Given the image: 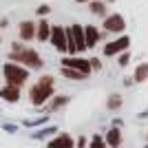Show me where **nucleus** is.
<instances>
[{
	"label": "nucleus",
	"instance_id": "nucleus-1",
	"mask_svg": "<svg viewBox=\"0 0 148 148\" xmlns=\"http://www.w3.org/2000/svg\"><path fill=\"white\" fill-rule=\"evenodd\" d=\"M9 62H18V64H22V66H27L29 71H31V69L40 71V69L44 66V60L40 58V53H38L36 49L25 47V44H22V40H16V42L11 44Z\"/></svg>",
	"mask_w": 148,
	"mask_h": 148
},
{
	"label": "nucleus",
	"instance_id": "nucleus-2",
	"mask_svg": "<svg viewBox=\"0 0 148 148\" xmlns=\"http://www.w3.org/2000/svg\"><path fill=\"white\" fill-rule=\"evenodd\" d=\"M53 95H56V77L53 75H42L29 91V99H31L33 106L47 104Z\"/></svg>",
	"mask_w": 148,
	"mask_h": 148
},
{
	"label": "nucleus",
	"instance_id": "nucleus-3",
	"mask_svg": "<svg viewBox=\"0 0 148 148\" xmlns=\"http://www.w3.org/2000/svg\"><path fill=\"white\" fill-rule=\"evenodd\" d=\"M2 75H5L7 84H13V86H25L27 80H29V69L18 64V62H5L2 66Z\"/></svg>",
	"mask_w": 148,
	"mask_h": 148
},
{
	"label": "nucleus",
	"instance_id": "nucleus-4",
	"mask_svg": "<svg viewBox=\"0 0 148 148\" xmlns=\"http://www.w3.org/2000/svg\"><path fill=\"white\" fill-rule=\"evenodd\" d=\"M102 31L104 33H113V36H119L126 31V18L122 13H106L102 18Z\"/></svg>",
	"mask_w": 148,
	"mask_h": 148
},
{
	"label": "nucleus",
	"instance_id": "nucleus-5",
	"mask_svg": "<svg viewBox=\"0 0 148 148\" xmlns=\"http://www.w3.org/2000/svg\"><path fill=\"white\" fill-rule=\"evenodd\" d=\"M128 47H130V38L124 33V36H117L115 40H108V42L104 44L102 56L104 58H115L117 53H122V51H128Z\"/></svg>",
	"mask_w": 148,
	"mask_h": 148
},
{
	"label": "nucleus",
	"instance_id": "nucleus-6",
	"mask_svg": "<svg viewBox=\"0 0 148 148\" xmlns=\"http://www.w3.org/2000/svg\"><path fill=\"white\" fill-rule=\"evenodd\" d=\"M49 42L53 44V49H56L58 53H66V29L62 25H51Z\"/></svg>",
	"mask_w": 148,
	"mask_h": 148
},
{
	"label": "nucleus",
	"instance_id": "nucleus-7",
	"mask_svg": "<svg viewBox=\"0 0 148 148\" xmlns=\"http://www.w3.org/2000/svg\"><path fill=\"white\" fill-rule=\"evenodd\" d=\"M62 66H69V69H75L84 75H91V62L86 58H80V56H64L62 58Z\"/></svg>",
	"mask_w": 148,
	"mask_h": 148
},
{
	"label": "nucleus",
	"instance_id": "nucleus-8",
	"mask_svg": "<svg viewBox=\"0 0 148 148\" xmlns=\"http://www.w3.org/2000/svg\"><path fill=\"white\" fill-rule=\"evenodd\" d=\"M99 40H106L104 31L97 29L95 25H86L84 27V42H86V49H95Z\"/></svg>",
	"mask_w": 148,
	"mask_h": 148
},
{
	"label": "nucleus",
	"instance_id": "nucleus-9",
	"mask_svg": "<svg viewBox=\"0 0 148 148\" xmlns=\"http://www.w3.org/2000/svg\"><path fill=\"white\" fill-rule=\"evenodd\" d=\"M18 38L22 42L36 40V20H22L18 25Z\"/></svg>",
	"mask_w": 148,
	"mask_h": 148
},
{
	"label": "nucleus",
	"instance_id": "nucleus-10",
	"mask_svg": "<svg viewBox=\"0 0 148 148\" xmlns=\"http://www.w3.org/2000/svg\"><path fill=\"white\" fill-rule=\"evenodd\" d=\"M69 33H71V38H73L75 42V49H77V53H82V51H86V42H84V27L77 25V22H73L71 27H66Z\"/></svg>",
	"mask_w": 148,
	"mask_h": 148
},
{
	"label": "nucleus",
	"instance_id": "nucleus-11",
	"mask_svg": "<svg viewBox=\"0 0 148 148\" xmlns=\"http://www.w3.org/2000/svg\"><path fill=\"white\" fill-rule=\"evenodd\" d=\"M49 36H51V22L47 18H40L36 22V40L38 42H49Z\"/></svg>",
	"mask_w": 148,
	"mask_h": 148
},
{
	"label": "nucleus",
	"instance_id": "nucleus-12",
	"mask_svg": "<svg viewBox=\"0 0 148 148\" xmlns=\"http://www.w3.org/2000/svg\"><path fill=\"white\" fill-rule=\"evenodd\" d=\"M47 148H75V139L66 133H60L47 144Z\"/></svg>",
	"mask_w": 148,
	"mask_h": 148
},
{
	"label": "nucleus",
	"instance_id": "nucleus-13",
	"mask_svg": "<svg viewBox=\"0 0 148 148\" xmlns=\"http://www.w3.org/2000/svg\"><path fill=\"white\" fill-rule=\"evenodd\" d=\"M0 97L5 99V102H11V104H16V102L20 99V86L5 84V86L0 88Z\"/></svg>",
	"mask_w": 148,
	"mask_h": 148
},
{
	"label": "nucleus",
	"instance_id": "nucleus-14",
	"mask_svg": "<svg viewBox=\"0 0 148 148\" xmlns=\"http://www.w3.org/2000/svg\"><path fill=\"white\" fill-rule=\"evenodd\" d=\"M104 142H106V146H111V148H115V146L122 144V130H119V126H113L111 130H106Z\"/></svg>",
	"mask_w": 148,
	"mask_h": 148
},
{
	"label": "nucleus",
	"instance_id": "nucleus-15",
	"mask_svg": "<svg viewBox=\"0 0 148 148\" xmlns=\"http://www.w3.org/2000/svg\"><path fill=\"white\" fill-rule=\"evenodd\" d=\"M69 102H71V97H69V95H53V97L49 99L47 111H49V113H56V111H60L62 106H66Z\"/></svg>",
	"mask_w": 148,
	"mask_h": 148
},
{
	"label": "nucleus",
	"instance_id": "nucleus-16",
	"mask_svg": "<svg viewBox=\"0 0 148 148\" xmlns=\"http://www.w3.org/2000/svg\"><path fill=\"white\" fill-rule=\"evenodd\" d=\"M60 75H62V77H66V80H73V82H82V80H86V77H88V75L80 73V71H75V69H69V66H62Z\"/></svg>",
	"mask_w": 148,
	"mask_h": 148
},
{
	"label": "nucleus",
	"instance_id": "nucleus-17",
	"mask_svg": "<svg viewBox=\"0 0 148 148\" xmlns=\"http://www.w3.org/2000/svg\"><path fill=\"white\" fill-rule=\"evenodd\" d=\"M88 11L95 13V16H99V18H104L106 13V2L104 0H88Z\"/></svg>",
	"mask_w": 148,
	"mask_h": 148
},
{
	"label": "nucleus",
	"instance_id": "nucleus-18",
	"mask_svg": "<svg viewBox=\"0 0 148 148\" xmlns=\"http://www.w3.org/2000/svg\"><path fill=\"white\" fill-rule=\"evenodd\" d=\"M148 80V62H139L133 73V82H146Z\"/></svg>",
	"mask_w": 148,
	"mask_h": 148
},
{
	"label": "nucleus",
	"instance_id": "nucleus-19",
	"mask_svg": "<svg viewBox=\"0 0 148 148\" xmlns=\"http://www.w3.org/2000/svg\"><path fill=\"white\" fill-rule=\"evenodd\" d=\"M122 95H111L108 97V102H106V108H111V111H117L119 106H122Z\"/></svg>",
	"mask_w": 148,
	"mask_h": 148
},
{
	"label": "nucleus",
	"instance_id": "nucleus-20",
	"mask_svg": "<svg viewBox=\"0 0 148 148\" xmlns=\"http://www.w3.org/2000/svg\"><path fill=\"white\" fill-rule=\"evenodd\" d=\"M56 126H47V128H42V130H38V133H33V137L36 139H44V137H49V135H53L56 133Z\"/></svg>",
	"mask_w": 148,
	"mask_h": 148
},
{
	"label": "nucleus",
	"instance_id": "nucleus-21",
	"mask_svg": "<svg viewBox=\"0 0 148 148\" xmlns=\"http://www.w3.org/2000/svg\"><path fill=\"white\" fill-rule=\"evenodd\" d=\"M117 64H119L122 69L130 64V53H128V51H122V53H117Z\"/></svg>",
	"mask_w": 148,
	"mask_h": 148
},
{
	"label": "nucleus",
	"instance_id": "nucleus-22",
	"mask_svg": "<svg viewBox=\"0 0 148 148\" xmlns=\"http://www.w3.org/2000/svg\"><path fill=\"white\" fill-rule=\"evenodd\" d=\"M91 148H106L104 137H102V135H93V139H91Z\"/></svg>",
	"mask_w": 148,
	"mask_h": 148
},
{
	"label": "nucleus",
	"instance_id": "nucleus-23",
	"mask_svg": "<svg viewBox=\"0 0 148 148\" xmlns=\"http://www.w3.org/2000/svg\"><path fill=\"white\" fill-rule=\"evenodd\" d=\"M36 13L40 16V18H47V16H51V7H49V5H40V7L36 9Z\"/></svg>",
	"mask_w": 148,
	"mask_h": 148
},
{
	"label": "nucleus",
	"instance_id": "nucleus-24",
	"mask_svg": "<svg viewBox=\"0 0 148 148\" xmlns=\"http://www.w3.org/2000/svg\"><path fill=\"white\" fill-rule=\"evenodd\" d=\"M91 71H102V60L99 58H91Z\"/></svg>",
	"mask_w": 148,
	"mask_h": 148
},
{
	"label": "nucleus",
	"instance_id": "nucleus-25",
	"mask_svg": "<svg viewBox=\"0 0 148 148\" xmlns=\"http://www.w3.org/2000/svg\"><path fill=\"white\" fill-rule=\"evenodd\" d=\"M47 122V117H40V119H29V122H25V126H40V124Z\"/></svg>",
	"mask_w": 148,
	"mask_h": 148
},
{
	"label": "nucleus",
	"instance_id": "nucleus-26",
	"mask_svg": "<svg viewBox=\"0 0 148 148\" xmlns=\"http://www.w3.org/2000/svg\"><path fill=\"white\" fill-rule=\"evenodd\" d=\"M75 146L77 148H86V137H80V139L75 142Z\"/></svg>",
	"mask_w": 148,
	"mask_h": 148
},
{
	"label": "nucleus",
	"instance_id": "nucleus-27",
	"mask_svg": "<svg viewBox=\"0 0 148 148\" xmlns=\"http://www.w3.org/2000/svg\"><path fill=\"white\" fill-rule=\"evenodd\" d=\"M75 2H77V5H86L88 0H75Z\"/></svg>",
	"mask_w": 148,
	"mask_h": 148
},
{
	"label": "nucleus",
	"instance_id": "nucleus-28",
	"mask_svg": "<svg viewBox=\"0 0 148 148\" xmlns=\"http://www.w3.org/2000/svg\"><path fill=\"white\" fill-rule=\"evenodd\" d=\"M115 148H119V146H115Z\"/></svg>",
	"mask_w": 148,
	"mask_h": 148
}]
</instances>
